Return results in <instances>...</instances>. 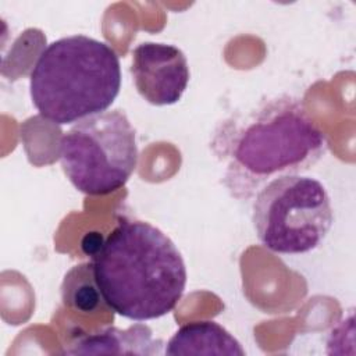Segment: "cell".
<instances>
[{"mask_svg": "<svg viewBox=\"0 0 356 356\" xmlns=\"http://www.w3.org/2000/svg\"><path fill=\"white\" fill-rule=\"evenodd\" d=\"M210 149L228 193L250 202L270 181L310 170L327 153L328 142L303 100L281 93L220 121Z\"/></svg>", "mask_w": 356, "mask_h": 356, "instance_id": "cell-1", "label": "cell"}, {"mask_svg": "<svg viewBox=\"0 0 356 356\" xmlns=\"http://www.w3.org/2000/svg\"><path fill=\"white\" fill-rule=\"evenodd\" d=\"M92 254L96 285L117 314L147 321L175 309L186 286V267L175 243L147 221H118Z\"/></svg>", "mask_w": 356, "mask_h": 356, "instance_id": "cell-2", "label": "cell"}, {"mask_svg": "<svg viewBox=\"0 0 356 356\" xmlns=\"http://www.w3.org/2000/svg\"><path fill=\"white\" fill-rule=\"evenodd\" d=\"M121 89L117 53L86 35L51 42L29 75V95L38 113L65 125L106 111Z\"/></svg>", "mask_w": 356, "mask_h": 356, "instance_id": "cell-3", "label": "cell"}, {"mask_svg": "<svg viewBox=\"0 0 356 356\" xmlns=\"http://www.w3.org/2000/svg\"><path fill=\"white\" fill-rule=\"evenodd\" d=\"M136 131L127 114L106 110L75 122L60 140V164L75 189L102 196L122 188L138 164Z\"/></svg>", "mask_w": 356, "mask_h": 356, "instance_id": "cell-4", "label": "cell"}, {"mask_svg": "<svg viewBox=\"0 0 356 356\" xmlns=\"http://www.w3.org/2000/svg\"><path fill=\"white\" fill-rule=\"evenodd\" d=\"M252 222L257 239L268 250L309 253L324 242L332 227L331 197L316 178L280 177L254 196Z\"/></svg>", "mask_w": 356, "mask_h": 356, "instance_id": "cell-5", "label": "cell"}, {"mask_svg": "<svg viewBox=\"0 0 356 356\" xmlns=\"http://www.w3.org/2000/svg\"><path fill=\"white\" fill-rule=\"evenodd\" d=\"M131 74L138 93L153 106L179 102L191 78L184 51L159 42H143L132 50Z\"/></svg>", "mask_w": 356, "mask_h": 356, "instance_id": "cell-6", "label": "cell"}, {"mask_svg": "<svg viewBox=\"0 0 356 356\" xmlns=\"http://www.w3.org/2000/svg\"><path fill=\"white\" fill-rule=\"evenodd\" d=\"M68 355H161L163 341L153 338L146 324H132L125 330L107 327L81 337L67 350Z\"/></svg>", "mask_w": 356, "mask_h": 356, "instance_id": "cell-7", "label": "cell"}, {"mask_svg": "<svg viewBox=\"0 0 356 356\" xmlns=\"http://www.w3.org/2000/svg\"><path fill=\"white\" fill-rule=\"evenodd\" d=\"M165 355L243 356L241 342L216 321H192L178 328L165 345Z\"/></svg>", "mask_w": 356, "mask_h": 356, "instance_id": "cell-8", "label": "cell"}, {"mask_svg": "<svg viewBox=\"0 0 356 356\" xmlns=\"http://www.w3.org/2000/svg\"><path fill=\"white\" fill-rule=\"evenodd\" d=\"M61 292L65 306H72L81 312L95 310L102 296L93 277L92 263L72 267L65 274Z\"/></svg>", "mask_w": 356, "mask_h": 356, "instance_id": "cell-9", "label": "cell"}]
</instances>
